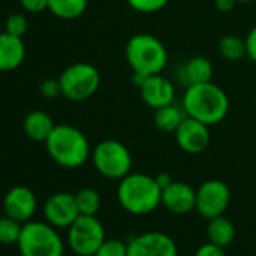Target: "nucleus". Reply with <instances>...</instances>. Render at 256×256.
<instances>
[{
    "mask_svg": "<svg viewBox=\"0 0 256 256\" xmlns=\"http://www.w3.org/2000/svg\"><path fill=\"white\" fill-rule=\"evenodd\" d=\"M182 108L187 116L211 126L228 116L229 98L226 92L212 82L193 84L186 88Z\"/></svg>",
    "mask_w": 256,
    "mask_h": 256,
    "instance_id": "1",
    "label": "nucleus"
},
{
    "mask_svg": "<svg viewBox=\"0 0 256 256\" xmlns=\"http://www.w3.org/2000/svg\"><path fill=\"white\" fill-rule=\"evenodd\" d=\"M44 144L50 158L65 169L82 168L92 156L88 138L68 124L56 125Z\"/></svg>",
    "mask_w": 256,
    "mask_h": 256,
    "instance_id": "2",
    "label": "nucleus"
},
{
    "mask_svg": "<svg viewBox=\"0 0 256 256\" xmlns=\"http://www.w3.org/2000/svg\"><path fill=\"white\" fill-rule=\"evenodd\" d=\"M118 200L120 206L134 216L152 212L162 204V188L156 176L145 174H128L119 181Z\"/></svg>",
    "mask_w": 256,
    "mask_h": 256,
    "instance_id": "3",
    "label": "nucleus"
},
{
    "mask_svg": "<svg viewBox=\"0 0 256 256\" xmlns=\"http://www.w3.org/2000/svg\"><path fill=\"white\" fill-rule=\"evenodd\" d=\"M125 58L133 74L142 77L162 74L168 65V50L164 44L150 34H138L128 40Z\"/></svg>",
    "mask_w": 256,
    "mask_h": 256,
    "instance_id": "4",
    "label": "nucleus"
},
{
    "mask_svg": "<svg viewBox=\"0 0 256 256\" xmlns=\"http://www.w3.org/2000/svg\"><path fill=\"white\" fill-rule=\"evenodd\" d=\"M22 256H64L65 244L58 229L47 222L23 223L17 242Z\"/></svg>",
    "mask_w": 256,
    "mask_h": 256,
    "instance_id": "5",
    "label": "nucleus"
},
{
    "mask_svg": "<svg viewBox=\"0 0 256 256\" xmlns=\"http://www.w3.org/2000/svg\"><path fill=\"white\" fill-rule=\"evenodd\" d=\"M92 163L100 175L107 180H122L132 172L133 157L122 142L107 139L92 151Z\"/></svg>",
    "mask_w": 256,
    "mask_h": 256,
    "instance_id": "6",
    "label": "nucleus"
},
{
    "mask_svg": "<svg viewBox=\"0 0 256 256\" xmlns=\"http://www.w3.org/2000/svg\"><path fill=\"white\" fill-rule=\"evenodd\" d=\"M62 95L70 101H86L100 88L101 76L96 66L88 62H76L70 65L59 77Z\"/></svg>",
    "mask_w": 256,
    "mask_h": 256,
    "instance_id": "7",
    "label": "nucleus"
},
{
    "mask_svg": "<svg viewBox=\"0 0 256 256\" xmlns=\"http://www.w3.org/2000/svg\"><path fill=\"white\" fill-rule=\"evenodd\" d=\"M106 240V230L96 216L80 214L68 228V247L77 256H94Z\"/></svg>",
    "mask_w": 256,
    "mask_h": 256,
    "instance_id": "8",
    "label": "nucleus"
},
{
    "mask_svg": "<svg viewBox=\"0 0 256 256\" xmlns=\"http://www.w3.org/2000/svg\"><path fill=\"white\" fill-rule=\"evenodd\" d=\"M230 202L229 187L218 180H208L196 190V211L205 218L223 216Z\"/></svg>",
    "mask_w": 256,
    "mask_h": 256,
    "instance_id": "9",
    "label": "nucleus"
},
{
    "mask_svg": "<svg viewBox=\"0 0 256 256\" xmlns=\"http://www.w3.org/2000/svg\"><path fill=\"white\" fill-rule=\"evenodd\" d=\"M126 256H178V247L168 234L151 230L126 244Z\"/></svg>",
    "mask_w": 256,
    "mask_h": 256,
    "instance_id": "10",
    "label": "nucleus"
},
{
    "mask_svg": "<svg viewBox=\"0 0 256 256\" xmlns=\"http://www.w3.org/2000/svg\"><path fill=\"white\" fill-rule=\"evenodd\" d=\"M80 216L76 194L59 192L52 194L44 204V218L56 229H68Z\"/></svg>",
    "mask_w": 256,
    "mask_h": 256,
    "instance_id": "11",
    "label": "nucleus"
},
{
    "mask_svg": "<svg viewBox=\"0 0 256 256\" xmlns=\"http://www.w3.org/2000/svg\"><path fill=\"white\" fill-rule=\"evenodd\" d=\"M36 206H38V199L34 190L26 186H16L10 188L4 196V202H2L4 214L20 223H26L32 220V217L36 212Z\"/></svg>",
    "mask_w": 256,
    "mask_h": 256,
    "instance_id": "12",
    "label": "nucleus"
},
{
    "mask_svg": "<svg viewBox=\"0 0 256 256\" xmlns=\"http://www.w3.org/2000/svg\"><path fill=\"white\" fill-rule=\"evenodd\" d=\"M175 140L184 152L199 154L205 151L210 145V125L194 118L186 116V119L181 122L178 130L175 132Z\"/></svg>",
    "mask_w": 256,
    "mask_h": 256,
    "instance_id": "13",
    "label": "nucleus"
},
{
    "mask_svg": "<svg viewBox=\"0 0 256 256\" xmlns=\"http://www.w3.org/2000/svg\"><path fill=\"white\" fill-rule=\"evenodd\" d=\"M139 90H140L142 101L154 110L172 104L176 94L172 82L162 74L145 77L139 84Z\"/></svg>",
    "mask_w": 256,
    "mask_h": 256,
    "instance_id": "14",
    "label": "nucleus"
},
{
    "mask_svg": "<svg viewBox=\"0 0 256 256\" xmlns=\"http://www.w3.org/2000/svg\"><path fill=\"white\" fill-rule=\"evenodd\" d=\"M162 204L174 214H187L196 208V192L186 182L174 181L162 190Z\"/></svg>",
    "mask_w": 256,
    "mask_h": 256,
    "instance_id": "15",
    "label": "nucleus"
},
{
    "mask_svg": "<svg viewBox=\"0 0 256 256\" xmlns=\"http://www.w3.org/2000/svg\"><path fill=\"white\" fill-rule=\"evenodd\" d=\"M212 72H214V68L210 59L202 58V56H194L180 66L176 77L181 84L188 88L193 84L211 82Z\"/></svg>",
    "mask_w": 256,
    "mask_h": 256,
    "instance_id": "16",
    "label": "nucleus"
},
{
    "mask_svg": "<svg viewBox=\"0 0 256 256\" xmlns=\"http://www.w3.org/2000/svg\"><path fill=\"white\" fill-rule=\"evenodd\" d=\"M26 58V46L22 38L8 32L0 34V71L17 70Z\"/></svg>",
    "mask_w": 256,
    "mask_h": 256,
    "instance_id": "17",
    "label": "nucleus"
},
{
    "mask_svg": "<svg viewBox=\"0 0 256 256\" xmlns=\"http://www.w3.org/2000/svg\"><path fill=\"white\" fill-rule=\"evenodd\" d=\"M54 126L56 124L52 116L42 110H34L28 113L23 120L24 134L34 142H46L54 130Z\"/></svg>",
    "mask_w": 256,
    "mask_h": 256,
    "instance_id": "18",
    "label": "nucleus"
},
{
    "mask_svg": "<svg viewBox=\"0 0 256 256\" xmlns=\"http://www.w3.org/2000/svg\"><path fill=\"white\" fill-rule=\"evenodd\" d=\"M186 112L176 104H168L160 107L154 113V125L163 133H175L181 122L186 119Z\"/></svg>",
    "mask_w": 256,
    "mask_h": 256,
    "instance_id": "19",
    "label": "nucleus"
},
{
    "mask_svg": "<svg viewBox=\"0 0 256 256\" xmlns=\"http://www.w3.org/2000/svg\"><path fill=\"white\" fill-rule=\"evenodd\" d=\"M206 235L211 242H214L220 247H226L235 238L234 223L223 216L210 218V223L206 226Z\"/></svg>",
    "mask_w": 256,
    "mask_h": 256,
    "instance_id": "20",
    "label": "nucleus"
},
{
    "mask_svg": "<svg viewBox=\"0 0 256 256\" xmlns=\"http://www.w3.org/2000/svg\"><path fill=\"white\" fill-rule=\"evenodd\" d=\"M88 10V0H48V11L62 20H76Z\"/></svg>",
    "mask_w": 256,
    "mask_h": 256,
    "instance_id": "21",
    "label": "nucleus"
},
{
    "mask_svg": "<svg viewBox=\"0 0 256 256\" xmlns=\"http://www.w3.org/2000/svg\"><path fill=\"white\" fill-rule=\"evenodd\" d=\"M218 53L229 62H238L242 58H247L244 38L238 35H224L218 42Z\"/></svg>",
    "mask_w": 256,
    "mask_h": 256,
    "instance_id": "22",
    "label": "nucleus"
},
{
    "mask_svg": "<svg viewBox=\"0 0 256 256\" xmlns=\"http://www.w3.org/2000/svg\"><path fill=\"white\" fill-rule=\"evenodd\" d=\"M76 202L80 214L84 216H96L101 208V196L92 187H84L76 193Z\"/></svg>",
    "mask_w": 256,
    "mask_h": 256,
    "instance_id": "23",
    "label": "nucleus"
},
{
    "mask_svg": "<svg viewBox=\"0 0 256 256\" xmlns=\"http://www.w3.org/2000/svg\"><path fill=\"white\" fill-rule=\"evenodd\" d=\"M22 228H23V223L4 214L0 217V244L17 246L20 234H22Z\"/></svg>",
    "mask_w": 256,
    "mask_h": 256,
    "instance_id": "24",
    "label": "nucleus"
},
{
    "mask_svg": "<svg viewBox=\"0 0 256 256\" xmlns=\"http://www.w3.org/2000/svg\"><path fill=\"white\" fill-rule=\"evenodd\" d=\"M126 4L140 14H154L162 11L169 0H126Z\"/></svg>",
    "mask_w": 256,
    "mask_h": 256,
    "instance_id": "25",
    "label": "nucleus"
},
{
    "mask_svg": "<svg viewBox=\"0 0 256 256\" xmlns=\"http://www.w3.org/2000/svg\"><path fill=\"white\" fill-rule=\"evenodd\" d=\"M28 29H29V23L23 14H11L5 22V32L11 34L14 36L23 38L24 34L28 32Z\"/></svg>",
    "mask_w": 256,
    "mask_h": 256,
    "instance_id": "26",
    "label": "nucleus"
},
{
    "mask_svg": "<svg viewBox=\"0 0 256 256\" xmlns=\"http://www.w3.org/2000/svg\"><path fill=\"white\" fill-rule=\"evenodd\" d=\"M94 256H126V242L120 240H104Z\"/></svg>",
    "mask_w": 256,
    "mask_h": 256,
    "instance_id": "27",
    "label": "nucleus"
},
{
    "mask_svg": "<svg viewBox=\"0 0 256 256\" xmlns=\"http://www.w3.org/2000/svg\"><path fill=\"white\" fill-rule=\"evenodd\" d=\"M40 92L44 98L47 100H54L58 98L59 95H62V88H60V83H59V78H47L41 83L40 86Z\"/></svg>",
    "mask_w": 256,
    "mask_h": 256,
    "instance_id": "28",
    "label": "nucleus"
},
{
    "mask_svg": "<svg viewBox=\"0 0 256 256\" xmlns=\"http://www.w3.org/2000/svg\"><path fill=\"white\" fill-rule=\"evenodd\" d=\"M22 8L30 14H40L48 10V0H20Z\"/></svg>",
    "mask_w": 256,
    "mask_h": 256,
    "instance_id": "29",
    "label": "nucleus"
},
{
    "mask_svg": "<svg viewBox=\"0 0 256 256\" xmlns=\"http://www.w3.org/2000/svg\"><path fill=\"white\" fill-rule=\"evenodd\" d=\"M194 256H226V253H224L223 247L208 241L196 250Z\"/></svg>",
    "mask_w": 256,
    "mask_h": 256,
    "instance_id": "30",
    "label": "nucleus"
},
{
    "mask_svg": "<svg viewBox=\"0 0 256 256\" xmlns=\"http://www.w3.org/2000/svg\"><path fill=\"white\" fill-rule=\"evenodd\" d=\"M244 41H246L247 58L252 62H256V26H253L250 29V32L247 34V36L244 38Z\"/></svg>",
    "mask_w": 256,
    "mask_h": 256,
    "instance_id": "31",
    "label": "nucleus"
},
{
    "mask_svg": "<svg viewBox=\"0 0 256 256\" xmlns=\"http://www.w3.org/2000/svg\"><path fill=\"white\" fill-rule=\"evenodd\" d=\"M238 4V0H214V6L220 12H229L232 11Z\"/></svg>",
    "mask_w": 256,
    "mask_h": 256,
    "instance_id": "32",
    "label": "nucleus"
},
{
    "mask_svg": "<svg viewBox=\"0 0 256 256\" xmlns=\"http://www.w3.org/2000/svg\"><path fill=\"white\" fill-rule=\"evenodd\" d=\"M156 181L158 182V186H160V188H162V190H163V188H166L168 186H170V184L174 182L172 176H170L169 174H166V172L158 174V175L156 176Z\"/></svg>",
    "mask_w": 256,
    "mask_h": 256,
    "instance_id": "33",
    "label": "nucleus"
},
{
    "mask_svg": "<svg viewBox=\"0 0 256 256\" xmlns=\"http://www.w3.org/2000/svg\"><path fill=\"white\" fill-rule=\"evenodd\" d=\"M248 2H254V0H238V4H248Z\"/></svg>",
    "mask_w": 256,
    "mask_h": 256,
    "instance_id": "34",
    "label": "nucleus"
}]
</instances>
